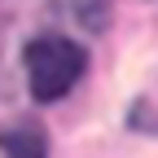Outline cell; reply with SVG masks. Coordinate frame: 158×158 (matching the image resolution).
I'll return each instance as SVG.
<instances>
[{"label":"cell","instance_id":"1","mask_svg":"<svg viewBox=\"0 0 158 158\" xmlns=\"http://www.w3.org/2000/svg\"><path fill=\"white\" fill-rule=\"evenodd\" d=\"M88 70V53L66 35H40L27 44V84L40 101H62Z\"/></svg>","mask_w":158,"mask_h":158},{"label":"cell","instance_id":"2","mask_svg":"<svg viewBox=\"0 0 158 158\" xmlns=\"http://www.w3.org/2000/svg\"><path fill=\"white\" fill-rule=\"evenodd\" d=\"M0 154L5 158H48V136L31 118H18V123L0 127Z\"/></svg>","mask_w":158,"mask_h":158}]
</instances>
